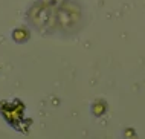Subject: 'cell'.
<instances>
[{"mask_svg": "<svg viewBox=\"0 0 145 139\" xmlns=\"http://www.w3.org/2000/svg\"><path fill=\"white\" fill-rule=\"evenodd\" d=\"M28 15H29L31 23L40 31H49L57 22V14L54 11V6L44 2H41L40 5L32 6Z\"/></svg>", "mask_w": 145, "mask_h": 139, "instance_id": "6da1fadb", "label": "cell"}, {"mask_svg": "<svg viewBox=\"0 0 145 139\" xmlns=\"http://www.w3.org/2000/svg\"><path fill=\"white\" fill-rule=\"evenodd\" d=\"M44 3H49V5H57V3H60V0H43Z\"/></svg>", "mask_w": 145, "mask_h": 139, "instance_id": "277c9868", "label": "cell"}, {"mask_svg": "<svg viewBox=\"0 0 145 139\" xmlns=\"http://www.w3.org/2000/svg\"><path fill=\"white\" fill-rule=\"evenodd\" d=\"M57 22L64 28H72L73 25H76L80 22V9L72 5V3H67V5H63L60 9H58L57 14Z\"/></svg>", "mask_w": 145, "mask_h": 139, "instance_id": "7a4b0ae2", "label": "cell"}, {"mask_svg": "<svg viewBox=\"0 0 145 139\" xmlns=\"http://www.w3.org/2000/svg\"><path fill=\"white\" fill-rule=\"evenodd\" d=\"M104 112V104H101V106H95V113L96 115H101Z\"/></svg>", "mask_w": 145, "mask_h": 139, "instance_id": "3957f363", "label": "cell"}]
</instances>
